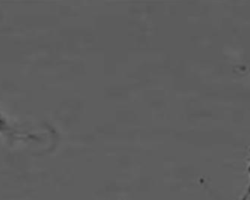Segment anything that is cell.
Instances as JSON below:
<instances>
[{
	"instance_id": "cell-1",
	"label": "cell",
	"mask_w": 250,
	"mask_h": 200,
	"mask_svg": "<svg viewBox=\"0 0 250 200\" xmlns=\"http://www.w3.org/2000/svg\"><path fill=\"white\" fill-rule=\"evenodd\" d=\"M0 133L6 135L11 138H29L33 137V135L29 132L21 130L17 127L11 125L6 120L5 117L0 112Z\"/></svg>"
}]
</instances>
